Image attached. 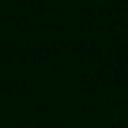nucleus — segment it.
Segmentation results:
<instances>
[]
</instances>
